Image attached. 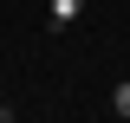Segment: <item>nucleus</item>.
Masks as SVG:
<instances>
[{
	"label": "nucleus",
	"mask_w": 130,
	"mask_h": 123,
	"mask_svg": "<svg viewBox=\"0 0 130 123\" xmlns=\"http://www.w3.org/2000/svg\"><path fill=\"white\" fill-rule=\"evenodd\" d=\"M111 110H117V117L130 123V78H124V84H117V91H111Z\"/></svg>",
	"instance_id": "2"
},
{
	"label": "nucleus",
	"mask_w": 130,
	"mask_h": 123,
	"mask_svg": "<svg viewBox=\"0 0 130 123\" xmlns=\"http://www.w3.org/2000/svg\"><path fill=\"white\" fill-rule=\"evenodd\" d=\"M0 123H13V110H7V104H0Z\"/></svg>",
	"instance_id": "3"
},
{
	"label": "nucleus",
	"mask_w": 130,
	"mask_h": 123,
	"mask_svg": "<svg viewBox=\"0 0 130 123\" xmlns=\"http://www.w3.org/2000/svg\"><path fill=\"white\" fill-rule=\"evenodd\" d=\"M78 13H85V0H46V26H52V32H65Z\"/></svg>",
	"instance_id": "1"
}]
</instances>
